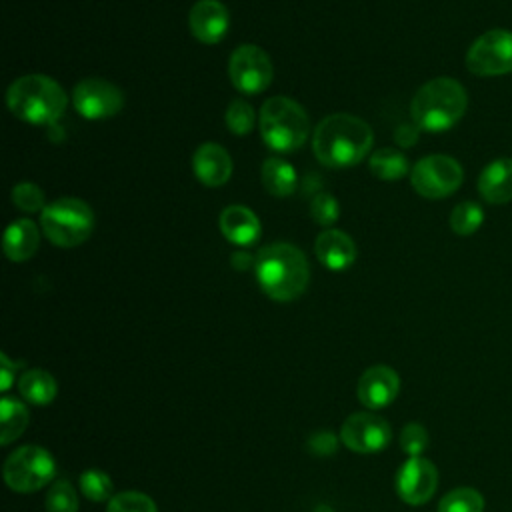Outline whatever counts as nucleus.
I'll return each instance as SVG.
<instances>
[{"label":"nucleus","instance_id":"1","mask_svg":"<svg viewBox=\"0 0 512 512\" xmlns=\"http://www.w3.org/2000/svg\"><path fill=\"white\" fill-rule=\"evenodd\" d=\"M374 142V132L358 116L330 114L314 128L312 152L326 168H350L362 162Z\"/></svg>","mask_w":512,"mask_h":512},{"label":"nucleus","instance_id":"2","mask_svg":"<svg viewBox=\"0 0 512 512\" xmlns=\"http://www.w3.org/2000/svg\"><path fill=\"white\" fill-rule=\"evenodd\" d=\"M254 274L260 290L276 300L290 302L302 296L310 280V266L300 248L286 242L264 246L256 254Z\"/></svg>","mask_w":512,"mask_h":512},{"label":"nucleus","instance_id":"3","mask_svg":"<svg viewBox=\"0 0 512 512\" xmlns=\"http://www.w3.org/2000/svg\"><path fill=\"white\" fill-rule=\"evenodd\" d=\"M468 108L464 86L448 76H438L422 84L410 102V118L420 130L444 132L458 124Z\"/></svg>","mask_w":512,"mask_h":512},{"label":"nucleus","instance_id":"4","mask_svg":"<svg viewBox=\"0 0 512 512\" xmlns=\"http://www.w3.org/2000/svg\"><path fill=\"white\" fill-rule=\"evenodd\" d=\"M8 110L22 122L34 126L54 124L66 110L64 88L44 74L16 78L6 90Z\"/></svg>","mask_w":512,"mask_h":512},{"label":"nucleus","instance_id":"5","mask_svg":"<svg viewBox=\"0 0 512 512\" xmlns=\"http://www.w3.org/2000/svg\"><path fill=\"white\" fill-rule=\"evenodd\" d=\"M258 126L264 144L280 154L296 152L306 142L310 130L304 108L286 96H272L262 104Z\"/></svg>","mask_w":512,"mask_h":512},{"label":"nucleus","instance_id":"6","mask_svg":"<svg viewBox=\"0 0 512 512\" xmlns=\"http://www.w3.org/2000/svg\"><path fill=\"white\" fill-rule=\"evenodd\" d=\"M40 228L54 246L74 248L90 238L94 212L80 198H58L40 212Z\"/></svg>","mask_w":512,"mask_h":512},{"label":"nucleus","instance_id":"7","mask_svg":"<svg viewBox=\"0 0 512 512\" xmlns=\"http://www.w3.org/2000/svg\"><path fill=\"white\" fill-rule=\"evenodd\" d=\"M56 472L52 454L36 444L14 450L4 462V482L10 490L28 494L44 488Z\"/></svg>","mask_w":512,"mask_h":512},{"label":"nucleus","instance_id":"8","mask_svg":"<svg viewBox=\"0 0 512 512\" xmlns=\"http://www.w3.org/2000/svg\"><path fill=\"white\" fill-rule=\"evenodd\" d=\"M464 180L460 162L448 154L420 158L410 170V184L422 198L440 200L454 194Z\"/></svg>","mask_w":512,"mask_h":512},{"label":"nucleus","instance_id":"9","mask_svg":"<svg viewBox=\"0 0 512 512\" xmlns=\"http://www.w3.org/2000/svg\"><path fill=\"white\" fill-rule=\"evenodd\" d=\"M466 68L474 76L512 74V32L494 28L480 34L466 52Z\"/></svg>","mask_w":512,"mask_h":512},{"label":"nucleus","instance_id":"10","mask_svg":"<svg viewBox=\"0 0 512 512\" xmlns=\"http://www.w3.org/2000/svg\"><path fill=\"white\" fill-rule=\"evenodd\" d=\"M228 74L238 92L260 94L270 86L274 78V66L270 56L260 46L242 44L230 54Z\"/></svg>","mask_w":512,"mask_h":512},{"label":"nucleus","instance_id":"11","mask_svg":"<svg viewBox=\"0 0 512 512\" xmlns=\"http://www.w3.org/2000/svg\"><path fill=\"white\" fill-rule=\"evenodd\" d=\"M72 104L86 120H106L122 110L124 94L104 78H84L74 86Z\"/></svg>","mask_w":512,"mask_h":512},{"label":"nucleus","instance_id":"12","mask_svg":"<svg viewBox=\"0 0 512 512\" xmlns=\"http://www.w3.org/2000/svg\"><path fill=\"white\" fill-rule=\"evenodd\" d=\"M392 438L390 424L372 412H356L348 416L340 428L342 444L360 454H374L388 446Z\"/></svg>","mask_w":512,"mask_h":512},{"label":"nucleus","instance_id":"13","mask_svg":"<svg viewBox=\"0 0 512 512\" xmlns=\"http://www.w3.org/2000/svg\"><path fill=\"white\" fill-rule=\"evenodd\" d=\"M438 486L436 466L422 458H408L396 472V494L402 502L410 506H420L428 502Z\"/></svg>","mask_w":512,"mask_h":512},{"label":"nucleus","instance_id":"14","mask_svg":"<svg viewBox=\"0 0 512 512\" xmlns=\"http://www.w3.org/2000/svg\"><path fill=\"white\" fill-rule=\"evenodd\" d=\"M356 392H358V400L366 408L370 410L386 408L396 400L400 392V378L390 366L376 364L362 372Z\"/></svg>","mask_w":512,"mask_h":512},{"label":"nucleus","instance_id":"15","mask_svg":"<svg viewBox=\"0 0 512 512\" xmlns=\"http://www.w3.org/2000/svg\"><path fill=\"white\" fill-rule=\"evenodd\" d=\"M230 16L220 0H198L188 12V28L202 44H218L228 32Z\"/></svg>","mask_w":512,"mask_h":512},{"label":"nucleus","instance_id":"16","mask_svg":"<svg viewBox=\"0 0 512 512\" xmlns=\"http://www.w3.org/2000/svg\"><path fill=\"white\" fill-rule=\"evenodd\" d=\"M192 170L204 186L218 188L232 176V158L220 144L204 142L192 156Z\"/></svg>","mask_w":512,"mask_h":512},{"label":"nucleus","instance_id":"17","mask_svg":"<svg viewBox=\"0 0 512 512\" xmlns=\"http://www.w3.org/2000/svg\"><path fill=\"white\" fill-rule=\"evenodd\" d=\"M218 226H220L222 236L240 248L252 246L260 238V220L256 218V214L250 208L240 206V204L226 206L220 212Z\"/></svg>","mask_w":512,"mask_h":512},{"label":"nucleus","instance_id":"18","mask_svg":"<svg viewBox=\"0 0 512 512\" xmlns=\"http://www.w3.org/2000/svg\"><path fill=\"white\" fill-rule=\"evenodd\" d=\"M314 252L320 264L328 270L340 272L352 266L356 260V244L354 240L342 230H324L314 240Z\"/></svg>","mask_w":512,"mask_h":512},{"label":"nucleus","instance_id":"19","mask_svg":"<svg viewBox=\"0 0 512 512\" xmlns=\"http://www.w3.org/2000/svg\"><path fill=\"white\" fill-rule=\"evenodd\" d=\"M478 194L488 204H506L512 200V158H496L482 168Z\"/></svg>","mask_w":512,"mask_h":512},{"label":"nucleus","instance_id":"20","mask_svg":"<svg viewBox=\"0 0 512 512\" xmlns=\"http://www.w3.org/2000/svg\"><path fill=\"white\" fill-rule=\"evenodd\" d=\"M38 244H40V232L30 218H20L10 222L2 238L4 254L12 262H24L32 258L38 250Z\"/></svg>","mask_w":512,"mask_h":512},{"label":"nucleus","instance_id":"21","mask_svg":"<svg viewBox=\"0 0 512 512\" xmlns=\"http://www.w3.org/2000/svg\"><path fill=\"white\" fill-rule=\"evenodd\" d=\"M262 184L268 194L276 198L290 196L298 186V174L290 162L278 156H270L262 164Z\"/></svg>","mask_w":512,"mask_h":512},{"label":"nucleus","instance_id":"22","mask_svg":"<svg viewBox=\"0 0 512 512\" xmlns=\"http://www.w3.org/2000/svg\"><path fill=\"white\" fill-rule=\"evenodd\" d=\"M18 390L22 398L34 406L50 404L58 392L54 376L42 368L26 370L18 380Z\"/></svg>","mask_w":512,"mask_h":512},{"label":"nucleus","instance_id":"23","mask_svg":"<svg viewBox=\"0 0 512 512\" xmlns=\"http://www.w3.org/2000/svg\"><path fill=\"white\" fill-rule=\"evenodd\" d=\"M28 420V408L20 400L4 396L0 402V444L8 446L20 438L28 426Z\"/></svg>","mask_w":512,"mask_h":512},{"label":"nucleus","instance_id":"24","mask_svg":"<svg viewBox=\"0 0 512 512\" xmlns=\"http://www.w3.org/2000/svg\"><path fill=\"white\" fill-rule=\"evenodd\" d=\"M368 168L380 180H400L408 174V170H412L408 158L394 148L376 150L368 160Z\"/></svg>","mask_w":512,"mask_h":512},{"label":"nucleus","instance_id":"25","mask_svg":"<svg viewBox=\"0 0 512 512\" xmlns=\"http://www.w3.org/2000/svg\"><path fill=\"white\" fill-rule=\"evenodd\" d=\"M484 222V210L472 200L456 204L450 212V228L458 236H472Z\"/></svg>","mask_w":512,"mask_h":512},{"label":"nucleus","instance_id":"26","mask_svg":"<svg viewBox=\"0 0 512 512\" xmlns=\"http://www.w3.org/2000/svg\"><path fill=\"white\" fill-rule=\"evenodd\" d=\"M438 512H484V498L474 488H454L440 500Z\"/></svg>","mask_w":512,"mask_h":512},{"label":"nucleus","instance_id":"27","mask_svg":"<svg viewBox=\"0 0 512 512\" xmlns=\"http://www.w3.org/2000/svg\"><path fill=\"white\" fill-rule=\"evenodd\" d=\"M46 512H78V494L68 480H56L44 500Z\"/></svg>","mask_w":512,"mask_h":512},{"label":"nucleus","instance_id":"28","mask_svg":"<svg viewBox=\"0 0 512 512\" xmlns=\"http://www.w3.org/2000/svg\"><path fill=\"white\" fill-rule=\"evenodd\" d=\"M80 490L90 502H106L112 498V480L102 470H86L80 474Z\"/></svg>","mask_w":512,"mask_h":512},{"label":"nucleus","instance_id":"29","mask_svg":"<svg viewBox=\"0 0 512 512\" xmlns=\"http://www.w3.org/2000/svg\"><path fill=\"white\" fill-rule=\"evenodd\" d=\"M224 122L232 134L246 136L252 132L256 122L254 108L244 100H232L224 112Z\"/></svg>","mask_w":512,"mask_h":512},{"label":"nucleus","instance_id":"30","mask_svg":"<svg viewBox=\"0 0 512 512\" xmlns=\"http://www.w3.org/2000/svg\"><path fill=\"white\" fill-rule=\"evenodd\" d=\"M106 512H158V510L154 500L148 494L128 490L112 496L108 500Z\"/></svg>","mask_w":512,"mask_h":512},{"label":"nucleus","instance_id":"31","mask_svg":"<svg viewBox=\"0 0 512 512\" xmlns=\"http://www.w3.org/2000/svg\"><path fill=\"white\" fill-rule=\"evenodd\" d=\"M12 202L22 212H42L46 208L44 192L34 182H18L12 188Z\"/></svg>","mask_w":512,"mask_h":512},{"label":"nucleus","instance_id":"32","mask_svg":"<svg viewBox=\"0 0 512 512\" xmlns=\"http://www.w3.org/2000/svg\"><path fill=\"white\" fill-rule=\"evenodd\" d=\"M310 214L312 220L320 226H330L338 220L340 216V206L336 202V198L328 192H318L312 202H310Z\"/></svg>","mask_w":512,"mask_h":512},{"label":"nucleus","instance_id":"33","mask_svg":"<svg viewBox=\"0 0 512 512\" xmlns=\"http://www.w3.org/2000/svg\"><path fill=\"white\" fill-rule=\"evenodd\" d=\"M428 446V432L424 426L410 422L402 428L400 432V448L404 450V454H408V458L414 456H422V452Z\"/></svg>","mask_w":512,"mask_h":512},{"label":"nucleus","instance_id":"34","mask_svg":"<svg viewBox=\"0 0 512 512\" xmlns=\"http://www.w3.org/2000/svg\"><path fill=\"white\" fill-rule=\"evenodd\" d=\"M306 450L314 456H332L338 450V438L332 430H316L308 436Z\"/></svg>","mask_w":512,"mask_h":512},{"label":"nucleus","instance_id":"35","mask_svg":"<svg viewBox=\"0 0 512 512\" xmlns=\"http://www.w3.org/2000/svg\"><path fill=\"white\" fill-rule=\"evenodd\" d=\"M18 364H14L4 352L0 354V374H2V380H0V390L2 392H6V390H10V386H12V382H14V376H16V368Z\"/></svg>","mask_w":512,"mask_h":512},{"label":"nucleus","instance_id":"36","mask_svg":"<svg viewBox=\"0 0 512 512\" xmlns=\"http://www.w3.org/2000/svg\"><path fill=\"white\" fill-rule=\"evenodd\" d=\"M418 126L414 124H402L400 128H396V142L400 146H412L418 140Z\"/></svg>","mask_w":512,"mask_h":512},{"label":"nucleus","instance_id":"37","mask_svg":"<svg viewBox=\"0 0 512 512\" xmlns=\"http://www.w3.org/2000/svg\"><path fill=\"white\" fill-rule=\"evenodd\" d=\"M254 262H256V258L250 256V254L244 252V250H236V252L230 256V264H232L236 270H248L250 266L254 268Z\"/></svg>","mask_w":512,"mask_h":512},{"label":"nucleus","instance_id":"38","mask_svg":"<svg viewBox=\"0 0 512 512\" xmlns=\"http://www.w3.org/2000/svg\"><path fill=\"white\" fill-rule=\"evenodd\" d=\"M316 512H332V510H330V506L320 504V506H316Z\"/></svg>","mask_w":512,"mask_h":512}]
</instances>
